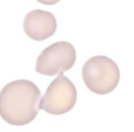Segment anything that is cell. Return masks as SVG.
Here are the masks:
<instances>
[{"label":"cell","instance_id":"5","mask_svg":"<svg viewBox=\"0 0 134 132\" xmlns=\"http://www.w3.org/2000/svg\"><path fill=\"white\" fill-rule=\"evenodd\" d=\"M57 19L51 12L35 9L26 15L23 22L25 33L30 39L42 41L53 36L57 31Z\"/></svg>","mask_w":134,"mask_h":132},{"label":"cell","instance_id":"3","mask_svg":"<svg viewBox=\"0 0 134 132\" xmlns=\"http://www.w3.org/2000/svg\"><path fill=\"white\" fill-rule=\"evenodd\" d=\"M76 59V50L70 42L58 41L44 49L38 55L36 71L47 76L60 75L74 66Z\"/></svg>","mask_w":134,"mask_h":132},{"label":"cell","instance_id":"1","mask_svg":"<svg viewBox=\"0 0 134 132\" xmlns=\"http://www.w3.org/2000/svg\"><path fill=\"white\" fill-rule=\"evenodd\" d=\"M41 92L33 82L20 79L0 91V116L12 126H25L38 114Z\"/></svg>","mask_w":134,"mask_h":132},{"label":"cell","instance_id":"2","mask_svg":"<svg viewBox=\"0 0 134 132\" xmlns=\"http://www.w3.org/2000/svg\"><path fill=\"white\" fill-rule=\"evenodd\" d=\"M120 72L118 64L104 55L90 58L82 67V79L91 92L108 95L118 86Z\"/></svg>","mask_w":134,"mask_h":132},{"label":"cell","instance_id":"4","mask_svg":"<svg viewBox=\"0 0 134 132\" xmlns=\"http://www.w3.org/2000/svg\"><path fill=\"white\" fill-rule=\"evenodd\" d=\"M77 98L76 86L68 77L60 74L47 88L39 102V109L51 115H63L74 107Z\"/></svg>","mask_w":134,"mask_h":132},{"label":"cell","instance_id":"6","mask_svg":"<svg viewBox=\"0 0 134 132\" xmlns=\"http://www.w3.org/2000/svg\"><path fill=\"white\" fill-rule=\"evenodd\" d=\"M38 3L44 4V5H55L58 3L60 0H37Z\"/></svg>","mask_w":134,"mask_h":132}]
</instances>
